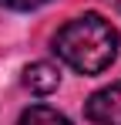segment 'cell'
Segmentation results:
<instances>
[{
  "instance_id": "cell-2",
  "label": "cell",
  "mask_w": 121,
  "mask_h": 125,
  "mask_svg": "<svg viewBox=\"0 0 121 125\" xmlns=\"http://www.w3.org/2000/svg\"><path fill=\"white\" fill-rule=\"evenodd\" d=\"M84 115L94 125H121V81L94 91L84 102Z\"/></svg>"
},
{
  "instance_id": "cell-4",
  "label": "cell",
  "mask_w": 121,
  "mask_h": 125,
  "mask_svg": "<svg viewBox=\"0 0 121 125\" xmlns=\"http://www.w3.org/2000/svg\"><path fill=\"white\" fill-rule=\"evenodd\" d=\"M17 125H71L67 115H60L57 108H47V105H30L27 112H20Z\"/></svg>"
},
{
  "instance_id": "cell-3",
  "label": "cell",
  "mask_w": 121,
  "mask_h": 125,
  "mask_svg": "<svg viewBox=\"0 0 121 125\" xmlns=\"http://www.w3.org/2000/svg\"><path fill=\"white\" fill-rule=\"evenodd\" d=\"M24 84L34 95H51V91H57V84H60V71L51 61H34V64L24 68Z\"/></svg>"
},
{
  "instance_id": "cell-1",
  "label": "cell",
  "mask_w": 121,
  "mask_h": 125,
  "mask_svg": "<svg viewBox=\"0 0 121 125\" xmlns=\"http://www.w3.org/2000/svg\"><path fill=\"white\" fill-rule=\"evenodd\" d=\"M118 47H121L118 27L104 21L101 14H81L74 21H67L54 37V54L81 74L108 71L118 58Z\"/></svg>"
},
{
  "instance_id": "cell-6",
  "label": "cell",
  "mask_w": 121,
  "mask_h": 125,
  "mask_svg": "<svg viewBox=\"0 0 121 125\" xmlns=\"http://www.w3.org/2000/svg\"><path fill=\"white\" fill-rule=\"evenodd\" d=\"M108 3H111V7H114V10L121 14V0H108Z\"/></svg>"
},
{
  "instance_id": "cell-5",
  "label": "cell",
  "mask_w": 121,
  "mask_h": 125,
  "mask_svg": "<svg viewBox=\"0 0 121 125\" xmlns=\"http://www.w3.org/2000/svg\"><path fill=\"white\" fill-rule=\"evenodd\" d=\"M3 7H10V10H34V7H44V3H51V0H0Z\"/></svg>"
}]
</instances>
